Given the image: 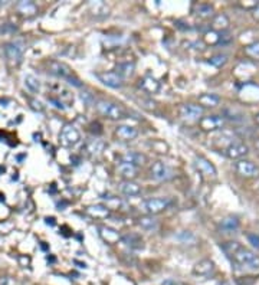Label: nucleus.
Wrapping results in <instances>:
<instances>
[{
	"label": "nucleus",
	"instance_id": "21",
	"mask_svg": "<svg viewBox=\"0 0 259 285\" xmlns=\"http://www.w3.org/2000/svg\"><path fill=\"white\" fill-rule=\"evenodd\" d=\"M87 213L91 216V218H95V219H105L109 216V208L108 206H104V205H92V206H88L87 208Z\"/></svg>",
	"mask_w": 259,
	"mask_h": 285
},
{
	"label": "nucleus",
	"instance_id": "39",
	"mask_svg": "<svg viewBox=\"0 0 259 285\" xmlns=\"http://www.w3.org/2000/svg\"><path fill=\"white\" fill-rule=\"evenodd\" d=\"M163 285H179V283H176L174 280H167V281H164Z\"/></svg>",
	"mask_w": 259,
	"mask_h": 285
},
{
	"label": "nucleus",
	"instance_id": "26",
	"mask_svg": "<svg viewBox=\"0 0 259 285\" xmlns=\"http://www.w3.org/2000/svg\"><path fill=\"white\" fill-rule=\"evenodd\" d=\"M199 104H200V107H210V108H213V107H216V105L220 104V97L216 95V94H202L199 97Z\"/></svg>",
	"mask_w": 259,
	"mask_h": 285
},
{
	"label": "nucleus",
	"instance_id": "6",
	"mask_svg": "<svg viewBox=\"0 0 259 285\" xmlns=\"http://www.w3.org/2000/svg\"><path fill=\"white\" fill-rule=\"evenodd\" d=\"M248 153L249 147L242 141H232L223 149V154L230 160H242Z\"/></svg>",
	"mask_w": 259,
	"mask_h": 285
},
{
	"label": "nucleus",
	"instance_id": "28",
	"mask_svg": "<svg viewBox=\"0 0 259 285\" xmlns=\"http://www.w3.org/2000/svg\"><path fill=\"white\" fill-rule=\"evenodd\" d=\"M25 87L32 92V94H38L41 91V82L36 76L33 75H26L25 76Z\"/></svg>",
	"mask_w": 259,
	"mask_h": 285
},
{
	"label": "nucleus",
	"instance_id": "42",
	"mask_svg": "<svg viewBox=\"0 0 259 285\" xmlns=\"http://www.w3.org/2000/svg\"><path fill=\"white\" fill-rule=\"evenodd\" d=\"M255 16H257V17H259V6L257 7V10H255Z\"/></svg>",
	"mask_w": 259,
	"mask_h": 285
},
{
	"label": "nucleus",
	"instance_id": "5",
	"mask_svg": "<svg viewBox=\"0 0 259 285\" xmlns=\"http://www.w3.org/2000/svg\"><path fill=\"white\" fill-rule=\"evenodd\" d=\"M81 140V133L78 131V128H75L71 124L63 125V128L59 133V141L63 147H74L79 143Z\"/></svg>",
	"mask_w": 259,
	"mask_h": 285
},
{
	"label": "nucleus",
	"instance_id": "34",
	"mask_svg": "<svg viewBox=\"0 0 259 285\" xmlns=\"http://www.w3.org/2000/svg\"><path fill=\"white\" fill-rule=\"evenodd\" d=\"M177 239H179L180 242H183V243H190V245H193V243L198 240V238H196L190 230H183V232L177 236Z\"/></svg>",
	"mask_w": 259,
	"mask_h": 285
},
{
	"label": "nucleus",
	"instance_id": "22",
	"mask_svg": "<svg viewBox=\"0 0 259 285\" xmlns=\"http://www.w3.org/2000/svg\"><path fill=\"white\" fill-rule=\"evenodd\" d=\"M118 173L127 179V180H131V179H136L138 176V167L133 166V165H128V163H122L120 162L118 165Z\"/></svg>",
	"mask_w": 259,
	"mask_h": 285
},
{
	"label": "nucleus",
	"instance_id": "1",
	"mask_svg": "<svg viewBox=\"0 0 259 285\" xmlns=\"http://www.w3.org/2000/svg\"><path fill=\"white\" fill-rule=\"evenodd\" d=\"M220 249L236 267L251 271H259V255L249 248L244 246L242 243L236 240H228L220 243Z\"/></svg>",
	"mask_w": 259,
	"mask_h": 285
},
{
	"label": "nucleus",
	"instance_id": "16",
	"mask_svg": "<svg viewBox=\"0 0 259 285\" xmlns=\"http://www.w3.org/2000/svg\"><path fill=\"white\" fill-rule=\"evenodd\" d=\"M115 135L121 141H131L138 135V130L133 125H118L115 128Z\"/></svg>",
	"mask_w": 259,
	"mask_h": 285
},
{
	"label": "nucleus",
	"instance_id": "14",
	"mask_svg": "<svg viewBox=\"0 0 259 285\" xmlns=\"http://www.w3.org/2000/svg\"><path fill=\"white\" fill-rule=\"evenodd\" d=\"M214 270H216V267H214V262L213 261H210V259H202V261H199L193 267V274L196 277L207 278V277H210L214 272Z\"/></svg>",
	"mask_w": 259,
	"mask_h": 285
},
{
	"label": "nucleus",
	"instance_id": "17",
	"mask_svg": "<svg viewBox=\"0 0 259 285\" xmlns=\"http://www.w3.org/2000/svg\"><path fill=\"white\" fill-rule=\"evenodd\" d=\"M121 162L133 165L136 167H140V166H144L147 163V157L143 153H138V151H128V153L121 156Z\"/></svg>",
	"mask_w": 259,
	"mask_h": 285
},
{
	"label": "nucleus",
	"instance_id": "31",
	"mask_svg": "<svg viewBox=\"0 0 259 285\" xmlns=\"http://www.w3.org/2000/svg\"><path fill=\"white\" fill-rule=\"evenodd\" d=\"M244 51H245V55H246V57L254 58V59H259V41L246 45Z\"/></svg>",
	"mask_w": 259,
	"mask_h": 285
},
{
	"label": "nucleus",
	"instance_id": "41",
	"mask_svg": "<svg viewBox=\"0 0 259 285\" xmlns=\"http://www.w3.org/2000/svg\"><path fill=\"white\" fill-rule=\"evenodd\" d=\"M255 122L259 125V113L257 115H255Z\"/></svg>",
	"mask_w": 259,
	"mask_h": 285
},
{
	"label": "nucleus",
	"instance_id": "10",
	"mask_svg": "<svg viewBox=\"0 0 259 285\" xmlns=\"http://www.w3.org/2000/svg\"><path fill=\"white\" fill-rule=\"evenodd\" d=\"M180 115L184 118V120H189V121H196V120H200L203 117V107L198 105V104H183L179 110Z\"/></svg>",
	"mask_w": 259,
	"mask_h": 285
},
{
	"label": "nucleus",
	"instance_id": "30",
	"mask_svg": "<svg viewBox=\"0 0 259 285\" xmlns=\"http://www.w3.org/2000/svg\"><path fill=\"white\" fill-rule=\"evenodd\" d=\"M122 79L124 78H128L134 74V63L133 62H125V63H120L117 66V71H115Z\"/></svg>",
	"mask_w": 259,
	"mask_h": 285
},
{
	"label": "nucleus",
	"instance_id": "12",
	"mask_svg": "<svg viewBox=\"0 0 259 285\" xmlns=\"http://www.w3.org/2000/svg\"><path fill=\"white\" fill-rule=\"evenodd\" d=\"M150 176L153 180L157 181H163L171 177V170L168 169V166L164 162H154L150 167Z\"/></svg>",
	"mask_w": 259,
	"mask_h": 285
},
{
	"label": "nucleus",
	"instance_id": "13",
	"mask_svg": "<svg viewBox=\"0 0 259 285\" xmlns=\"http://www.w3.org/2000/svg\"><path fill=\"white\" fill-rule=\"evenodd\" d=\"M98 79L103 82L104 85L109 87V88H121L122 87V82L124 79L115 72V71H111V72H101L97 75Z\"/></svg>",
	"mask_w": 259,
	"mask_h": 285
},
{
	"label": "nucleus",
	"instance_id": "15",
	"mask_svg": "<svg viewBox=\"0 0 259 285\" xmlns=\"http://www.w3.org/2000/svg\"><path fill=\"white\" fill-rule=\"evenodd\" d=\"M4 55L12 65H19L22 62V49L16 44H6L4 45Z\"/></svg>",
	"mask_w": 259,
	"mask_h": 285
},
{
	"label": "nucleus",
	"instance_id": "23",
	"mask_svg": "<svg viewBox=\"0 0 259 285\" xmlns=\"http://www.w3.org/2000/svg\"><path fill=\"white\" fill-rule=\"evenodd\" d=\"M230 22H229V17L225 15V13H219L216 16H213V20H212V28L213 30H219V32H223L229 28Z\"/></svg>",
	"mask_w": 259,
	"mask_h": 285
},
{
	"label": "nucleus",
	"instance_id": "32",
	"mask_svg": "<svg viewBox=\"0 0 259 285\" xmlns=\"http://www.w3.org/2000/svg\"><path fill=\"white\" fill-rule=\"evenodd\" d=\"M196 12H198V15L200 16V17H203V19H209V17H212L213 16V7L210 6V4H199L198 6V9H196Z\"/></svg>",
	"mask_w": 259,
	"mask_h": 285
},
{
	"label": "nucleus",
	"instance_id": "35",
	"mask_svg": "<svg viewBox=\"0 0 259 285\" xmlns=\"http://www.w3.org/2000/svg\"><path fill=\"white\" fill-rule=\"evenodd\" d=\"M226 62H228V57L226 55H214V57H212L209 59V63L213 65V66H216V68L223 66Z\"/></svg>",
	"mask_w": 259,
	"mask_h": 285
},
{
	"label": "nucleus",
	"instance_id": "27",
	"mask_svg": "<svg viewBox=\"0 0 259 285\" xmlns=\"http://www.w3.org/2000/svg\"><path fill=\"white\" fill-rule=\"evenodd\" d=\"M104 147H105V144H104L101 140H92V141L87 143V146H85L84 150L90 156H97V154H100L103 151Z\"/></svg>",
	"mask_w": 259,
	"mask_h": 285
},
{
	"label": "nucleus",
	"instance_id": "29",
	"mask_svg": "<svg viewBox=\"0 0 259 285\" xmlns=\"http://www.w3.org/2000/svg\"><path fill=\"white\" fill-rule=\"evenodd\" d=\"M138 225L141 226V229H144V230H149V232L155 230V229H157V226H158L157 221H155L153 216H150V215L141 216V218L138 219Z\"/></svg>",
	"mask_w": 259,
	"mask_h": 285
},
{
	"label": "nucleus",
	"instance_id": "24",
	"mask_svg": "<svg viewBox=\"0 0 259 285\" xmlns=\"http://www.w3.org/2000/svg\"><path fill=\"white\" fill-rule=\"evenodd\" d=\"M121 242L122 243H125L128 248H131V249H143V239L138 236V235H125V236H121Z\"/></svg>",
	"mask_w": 259,
	"mask_h": 285
},
{
	"label": "nucleus",
	"instance_id": "11",
	"mask_svg": "<svg viewBox=\"0 0 259 285\" xmlns=\"http://www.w3.org/2000/svg\"><path fill=\"white\" fill-rule=\"evenodd\" d=\"M195 166L199 170V173H202L206 177H212V179L217 177L216 167L213 166V163L210 160H207L206 157H203V156H196L195 157Z\"/></svg>",
	"mask_w": 259,
	"mask_h": 285
},
{
	"label": "nucleus",
	"instance_id": "18",
	"mask_svg": "<svg viewBox=\"0 0 259 285\" xmlns=\"http://www.w3.org/2000/svg\"><path fill=\"white\" fill-rule=\"evenodd\" d=\"M120 192L124 195V196H128V197H134V196H138L141 193V186L133 180H124L121 184H120Z\"/></svg>",
	"mask_w": 259,
	"mask_h": 285
},
{
	"label": "nucleus",
	"instance_id": "36",
	"mask_svg": "<svg viewBox=\"0 0 259 285\" xmlns=\"http://www.w3.org/2000/svg\"><path fill=\"white\" fill-rule=\"evenodd\" d=\"M248 240L252 243V246L259 249V235H254V233H248Z\"/></svg>",
	"mask_w": 259,
	"mask_h": 285
},
{
	"label": "nucleus",
	"instance_id": "20",
	"mask_svg": "<svg viewBox=\"0 0 259 285\" xmlns=\"http://www.w3.org/2000/svg\"><path fill=\"white\" fill-rule=\"evenodd\" d=\"M100 235L103 238L104 240L109 245H114V243H118L121 240V236L120 233L112 228H108V226H100Z\"/></svg>",
	"mask_w": 259,
	"mask_h": 285
},
{
	"label": "nucleus",
	"instance_id": "40",
	"mask_svg": "<svg viewBox=\"0 0 259 285\" xmlns=\"http://www.w3.org/2000/svg\"><path fill=\"white\" fill-rule=\"evenodd\" d=\"M255 149L259 151V138H257V141H255Z\"/></svg>",
	"mask_w": 259,
	"mask_h": 285
},
{
	"label": "nucleus",
	"instance_id": "2",
	"mask_svg": "<svg viewBox=\"0 0 259 285\" xmlns=\"http://www.w3.org/2000/svg\"><path fill=\"white\" fill-rule=\"evenodd\" d=\"M95 108L100 114L104 115L105 118H109V120H122V118L128 117V113L120 104L112 103V101L98 100L95 104Z\"/></svg>",
	"mask_w": 259,
	"mask_h": 285
},
{
	"label": "nucleus",
	"instance_id": "3",
	"mask_svg": "<svg viewBox=\"0 0 259 285\" xmlns=\"http://www.w3.org/2000/svg\"><path fill=\"white\" fill-rule=\"evenodd\" d=\"M48 66H49V72L52 75H56L62 79H66L71 84H74L75 87H81V81L75 76L74 71L66 63L59 62V60H51Z\"/></svg>",
	"mask_w": 259,
	"mask_h": 285
},
{
	"label": "nucleus",
	"instance_id": "4",
	"mask_svg": "<svg viewBox=\"0 0 259 285\" xmlns=\"http://www.w3.org/2000/svg\"><path fill=\"white\" fill-rule=\"evenodd\" d=\"M168 206H170V199H167V197H152V199L144 200L140 205V209L146 215L154 216V215L164 212Z\"/></svg>",
	"mask_w": 259,
	"mask_h": 285
},
{
	"label": "nucleus",
	"instance_id": "38",
	"mask_svg": "<svg viewBox=\"0 0 259 285\" xmlns=\"http://www.w3.org/2000/svg\"><path fill=\"white\" fill-rule=\"evenodd\" d=\"M30 104H32V108H33V110L44 111V105H42L39 101H36V100H30Z\"/></svg>",
	"mask_w": 259,
	"mask_h": 285
},
{
	"label": "nucleus",
	"instance_id": "33",
	"mask_svg": "<svg viewBox=\"0 0 259 285\" xmlns=\"http://www.w3.org/2000/svg\"><path fill=\"white\" fill-rule=\"evenodd\" d=\"M220 226L225 230H235L239 228V221L236 218H226L220 222Z\"/></svg>",
	"mask_w": 259,
	"mask_h": 285
},
{
	"label": "nucleus",
	"instance_id": "9",
	"mask_svg": "<svg viewBox=\"0 0 259 285\" xmlns=\"http://www.w3.org/2000/svg\"><path fill=\"white\" fill-rule=\"evenodd\" d=\"M225 125V118L220 115H206L199 120V127L203 131H216Z\"/></svg>",
	"mask_w": 259,
	"mask_h": 285
},
{
	"label": "nucleus",
	"instance_id": "37",
	"mask_svg": "<svg viewBox=\"0 0 259 285\" xmlns=\"http://www.w3.org/2000/svg\"><path fill=\"white\" fill-rule=\"evenodd\" d=\"M0 285H17L16 281L12 277H1L0 278Z\"/></svg>",
	"mask_w": 259,
	"mask_h": 285
},
{
	"label": "nucleus",
	"instance_id": "19",
	"mask_svg": "<svg viewBox=\"0 0 259 285\" xmlns=\"http://www.w3.org/2000/svg\"><path fill=\"white\" fill-rule=\"evenodd\" d=\"M140 88L147 94H157L160 91V82L153 76H144L140 81Z\"/></svg>",
	"mask_w": 259,
	"mask_h": 285
},
{
	"label": "nucleus",
	"instance_id": "25",
	"mask_svg": "<svg viewBox=\"0 0 259 285\" xmlns=\"http://www.w3.org/2000/svg\"><path fill=\"white\" fill-rule=\"evenodd\" d=\"M17 10L20 15L23 16H33L36 15L38 12V7L33 1H29V0H23V1H19L17 3Z\"/></svg>",
	"mask_w": 259,
	"mask_h": 285
},
{
	"label": "nucleus",
	"instance_id": "7",
	"mask_svg": "<svg viewBox=\"0 0 259 285\" xmlns=\"http://www.w3.org/2000/svg\"><path fill=\"white\" fill-rule=\"evenodd\" d=\"M235 170L239 176L245 177V179H257L259 177V166H257L254 162L251 160H238L235 163Z\"/></svg>",
	"mask_w": 259,
	"mask_h": 285
},
{
	"label": "nucleus",
	"instance_id": "8",
	"mask_svg": "<svg viewBox=\"0 0 259 285\" xmlns=\"http://www.w3.org/2000/svg\"><path fill=\"white\" fill-rule=\"evenodd\" d=\"M48 100L58 108H66L74 103V95L71 94V91L61 87L58 92H51V95H48Z\"/></svg>",
	"mask_w": 259,
	"mask_h": 285
}]
</instances>
